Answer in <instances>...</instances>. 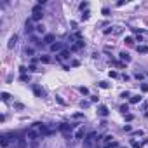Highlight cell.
<instances>
[{
  "mask_svg": "<svg viewBox=\"0 0 148 148\" xmlns=\"http://www.w3.org/2000/svg\"><path fill=\"white\" fill-rule=\"evenodd\" d=\"M42 18H44L42 5H35V7H33V14H32V21H40Z\"/></svg>",
  "mask_w": 148,
  "mask_h": 148,
  "instance_id": "cell-1",
  "label": "cell"
},
{
  "mask_svg": "<svg viewBox=\"0 0 148 148\" xmlns=\"http://www.w3.org/2000/svg\"><path fill=\"white\" fill-rule=\"evenodd\" d=\"M39 136H40V132H39V129H37L35 125L32 129H28V132H26V138L32 139V141H33V139H39Z\"/></svg>",
  "mask_w": 148,
  "mask_h": 148,
  "instance_id": "cell-2",
  "label": "cell"
},
{
  "mask_svg": "<svg viewBox=\"0 0 148 148\" xmlns=\"http://www.w3.org/2000/svg\"><path fill=\"white\" fill-rule=\"evenodd\" d=\"M59 131L64 132V136H68V132L73 131V125H70V124H59Z\"/></svg>",
  "mask_w": 148,
  "mask_h": 148,
  "instance_id": "cell-3",
  "label": "cell"
},
{
  "mask_svg": "<svg viewBox=\"0 0 148 148\" xmlns=\"http://www.w3.org/2000/svg\"><path fill=\"white\" fill-rule=\"evenodd\" d=\"M96 138V132H91V134H89L87 138H85V141H84V145H85V148H91L92 145H94V141L92 139Z\"/></svg>",
  "mask_w": 148,
  "mask_h": 148,
  "instance_id": "cell-4",
  "label": "cell"
},
{
  "mask_svg": "<svg viewBox=\"0 0 148 148\" xmlns=\"http://www.w3.org/2000/svg\"><path fill=\"white\" fill-rule=\"evenodd\" d=\"M51 51H52V52H58V51H63V44H61V42H54L52 45H51Z\"/></svg>",
  "mask_w": 148,
  "mask_h": 148,
  "instance_id": "cell-5",
  "label": "cell"
},
{
  "mask_svg": "<svg viewBox=\"0 0 148 148\" xmlns=\"http://www.w3.org/2000/svg\"><path fill=\"white\" fill-rule=\"evenodd\" d=\"M98 113H99L101 117H106V115H108V108H106L105 105H101V106H98Z\"/></svg>",
  "mask_w": 148,
  "mask_h": 148,
  "instance_id": "cell-6",
  "label": "cell"
},
{
  "mask_svg": "<svg viewBox=\"0 0 148 148\" xmlns=\"http://www.w3.org/2000/svg\"><path fill=\"white\" fill-rule=\"evenodd\" d=\"M16 148H26V139H23V138H19L18 141H16V145H14Z\"/></svg>",
  "mask_w": 148,
  "mask_h": 148,
  "instance_id": "cell-7",
  "label": "cell"
},
{
  "mask_svg": "<svg viewBox=\"0 0 148 148\" xmlns=\"http://www.w3.org/2000/svg\"><path fill=\"white\" fill-rule=\"evenodd\" d=\"M44 44L52 45V44H54V35H45V37H44Z\"/></svg>",
  "mask_w": 148,
  "mask_h": 148,
  "instance_id": "cell-8",
  "label": "cell"
},
{
  "mask_svg": "<svg viewBox=\"0 0 148 148\" xmlns=\"http://www.w3.org/2000/svg\"><path fill=\"white\" fill-rule=\"evenodd\" d=\"M0 143H2V146H9V136L7 134H2V138H0Z\"/></svg>",
  "mask_w": 148,
  "mask_h": 148,
  "instance_id": "cell-9",
  "label": "cell"
},
{
  "mask_svg": "<svg viewBox=\"0 0 148 148\" xmlns=\"http://www.w3.org/2000/svg\"><path fill=\"white\" fill-rule=\"evenodd\" d=\"M33 92H35V96H39V98H42V96H44L42 87H39V85H33Z\"/></svg>",
  "mask_w": 148,
  "mask_h": 148,
  "instance_id": "cell-10",
  "label": "cell"
},
{
  "mask_svg": "<svg viewBox=\"0 0 148 148\" xmlns=\"http://www.w3.org/2000/svg\"><path fill=\"white\" fill-rule=\"evenodd\" d=\"M120 59H122L124 63H129V61H131V56H129L127 52H120Z\"/></svg>",
  "mask_w": 148,
  "mask_h": 148,
  "instance_id": "cell-11",
  "label": "cell"
},
{
  "mask_svg": "<svg viewBox=\"0 0 148 148\" xmlns=\"http://www.w3.org/2000/svg\"><path fill=\"white\" fill-rule=\"evenodd\" d=\"M25 26H26V28H25V30H26V33H32V32H33V26H32V19H28Z\"/></svg>",
  "mask_w": 148,
  "mask_h": 148,
  "instance_id": "cell-12",
  "label": "cell"
},
{
  "mask_svg": "<svg viewBox=\"0 0 148 148\" xmlns=\"http://www.w3.org/2000/svg\"><path fill=\"white\" fill-rule=\"evenodd\" d=\"M84 45H85V44H84V40H77V44H75V45L71 47V51H77V49H80V47H84Z\"/></svg>",
  "mask_w": 148,
  "mask_h": 148,
  "instance_id": "cell-13",
  "label": "cell"
},
{
  "mask_svg": "<svg viewBox=\"0 0 148 148\" xmlns=\"http://www.w3.org/2000/svg\"><path fill=\"white\" fill-rule=\"evenodd\" d=\"M16 42H18V37H16V35L11 37V40H9V49H12L14 45H16Z\"/></svg>",
  "mask_w": 148,
  "mask_h": 148,
  "instance_id": "cell-14",
  "label": "cell"
},
{
  "mask_svg": "<svg viewBox=\"0 0 148 148\" xmlns=\"http://www.w3.org/2000/svg\"><path fill=\"white\" fill-rule=\"evenodd\" d=\"M146 143H148V139H143L141 143H134V145H132V148H143Z\"/></svg>",
  "mask_w": 148,
  "mask_h": 148,
  "instance_id": "cell-15",
  "label": "cell"
},
{
  "mask_svg": "<svg viewBox=\"0 0 148 148\" xmlns=\"http://www.w3.org/2000/svg\"><path fill=\"white\" fill-rule=\"evenodd\" d=\"M61 59H70V51H61Z\"/></svg>",
  "mask_w": 148,
  "mask_h": 148,
  "instance_id": "cell-16",
  "label": "cell"
},
{
  "mask_svg": "<svg viewBox=\"0 0 148 148\" xmlns=\"http://www.w3.org/2000/svg\"><path fill=\"white\" fill-rule=\"evenodd\" d=\"M33 52H35V51H33L32 47H26V49H25V54H26V56H33Z\"/></svg>",
  "mask_w": 148,
  "mask_h": 148,
  "instance_id": "cell-17",
  "label": "cell"
},
{
  "mask_svg": "<svg viewBox=\"0 0 148 148\" xmlns=\"http://www.w3.org/2000/svg\"><path fill=\"white\" fill-rule=\"evenodd\" d=\"M82 136H84V129H78V131L75 132V138H77V139H80Z\"/></svg>",
  "mask_w": 148,
  "mask_h": 148,
  "instance_id": "cell-18",
  "label": "cell"
},
{
  "mask_svg": "<svg viewBox=\"0 0 148 148\" xmlns=\"http://www.w3.org/2000/svg\"><path fill=\"white\" fill-rule=\"evenodd\" d=\"M0 98H2V101H9V98H11V96L7 94V92H2V94H0Z\"/></svg>",
  "mask_w": 148,
  "mask_h": 148,
  "instance_id": "cell-19",
  "label": "cell"
},
{
  "mask_svg": "<svg viewBox=\"0 0 148 148\" xmlns=\"http://www.w3.org/2000/svg\"><path fill=\"white\" fill-rule=\"evenodd\" d=\"M141 101V96H132L131 98V103H139Z\"/></svg>",
  "mask_w": 148,
  "mask_h": 148,
  "instance_id": "cell-20",
  "label": "cell"
},
{
  "mask_svg": "<svg viewBox=\"0 0 148 148\" xmlns=\"http://www.w3.org/2000/svg\"><path fill=\"white\" fill-rule=\"evenodd\" d=\"M73 118H75V120H82V118H84V113H73Z\"/></svg>",
  "mask_w": 148,
  "mask_h": 148,
  "instance_id": "cell-21",
  "label": "cell"
},
{
  "mask_svg": "<svg viewBox=\"0 0 148 148\" xmlns=\"http://www.w3.org/2000/svg\"><path fill=\"white\" fill-rule=\"evenodd\" d=\"M40 61L42 63H51V58L49 56H40Z\"/></svg>",
  "mask_w": 148,
  "mask_h": 148,
  "instance_id": "cell-22",
  "label": "cell"
},
{
  "mask_svg": "<svg viewBox=\"0 0 148 148\" xmlns=\"http://www.w3.org/2000/svg\"><path fill=\"white\" fill-rule=\"evenodd\" d=\"M138 52H148V47L146 45H139L138 47Z\"/></svg>",
  "mask_w": 148,
  "mask_h": 148,
  "instance_id": "cell-23",
  "label": "cell"
},
{
  "mask_svg": "<svg viewBox=\"0 0 148 148\" xmlns=\"http://www.w3.org/2000/svg\"><path fill=\"white\" fill-rule=\"evenodd\" d=\"M120 112L125 115V112H129V106H127V105H122V106H120Z\"/></svg>",
  "mask_w": 148,
  "mask_h": 148,
  "instance_id": "cell-24",
  "label": "cell"
},
{
  "mask_svg": "<svg viewBox=\"0 0 148 148\" xmlns=\"http://www.w3.org/2000/svg\"><path fill=\"white\" fill-rule=\"evenodd\" d=\"M35 30H37V32H39V33H44V32H45V28H44L42 25H39V26H37Z\"/></svg>",
  "mask_w": 148,
  "mask_h": 148,
  "instance_id": "cell-25",
  "label": "cell"
},
{
  "mask_svg": "<svg viewBox=\"0 0 148 148\" xmlns=\"http://www.w3.org/2000/svg\"><path fill=\"white\" fill-rule=\"evenodd\" d=\"M78 91H80V92H82V94H89V89H87V87H80V89H78Z\"/></svg>",
  "mask_w": 148,
  "mask_h": 148,
  "instance_id": "cell-26",
  "label": "cell"
},
{
  "mask_svg": "<svg viewBox=\"0 0 148 148\" xmlns=\"http://www.w3.org/2000/svg\"><path fill=\"white\" fill-rule=\"evenodd\" d=\"M99 87H101V89H108L110 85H108L106 82H99Z\"/></svg>",
  "mask_w": 148,
  "mask_h": 148,
  "instance_id": "cell-27",
  "label": "cell"
},
{
  "mask_svg": "<svg viewBox=\"0 0 148 148\" xmlns=\"http://www.w3.org/2000/svg\"><path fill=\"white\" fill-rule=\"evenodd\" d=\"M134 78H138V80H143V73H134Z\"/></svg>",
  "mask_w": 148,
  "mask_h": 148,
  "instance_id": "cell-28",
  "label": "cell"
},
{
  "mask_svg": "<svg viewBox=\"0 0 148 148\" xmlns=\"http://www.w3.org/2000/svg\"><path fill=\"white\" fill-rule=\"evenodd\" d=\"M132 118H134V117H132L131 113H125V120H127V122H131V120H132Z\"/></svg>",
  "mask_w": 148,
  "mask_h": 148,
  "instance_id": "cell-29",
  "label": "cell"
},
{
  "mask_svg": "<svg viewBox=\"0 0 148 148\" xmlns=\"http://www.w3.org/2000/svg\"><path fill=\"white\" fill-rule=\"evenodd\" d=\"M80 106H82V108H87V106H89V101H80Z\"/></svg>",
  "mask_w": 148,
  "mask_h": 148,
  "instance_id": "cell-30",
  "label": "cell"
},
{
  "mask_svg": "<svg viewBox=\"0 0 148 148\" xmlns=\"http://www.w3.org/2000/svg\"><path fill=\"white\" fill-rule=\"evenodd\" d=\"M87 7H89V4H87V2H82V4H80V9H82V11H84V9H87Z\"/></svg>",
  "mask_w": 148,
  "mask_h": 148,
  "instance_id": "cell-31",
  "label": "cell"
},
{
  "mask_svg": "<svg viewBox=\"0 0 148 148\" xmlns=\"http://www.w3.org/2000/svg\"><path fill=\"white\" fill-rule=\"evenodd\" d=\"M37 146H39V139H33V141H32V148H37Z\"/></svg>",
  "mask_w": 148,
  "mask_h": 148,
  "instance_id": "cell-32",
  "label": "cell"
},
{
  "mask_svg": "<svg viewBox=\"0 0 148 148\" xmlns=\"http://www.w3.org/2000/svg\"><path fill=\"white\" fill-rule=\"evenodd\" d=\"M82 19H84V21H85V19H89V11H85V12L82 14Z\"/></svg>",
  "mask_w": 148,
  "mask_h": 148,
  "instance_id": "cell-33",
  "label": "cell"
},
{
  "mask_svg": "<svg viewBox=\"0 0 148 148\" xmlns=\"http://www.w3.org/2000/svg\"><path fill=\"white\" fill-rule=\"evenodd\" d=\"M14 106H16V108H18V110H23V108H25V106H23V105H21V103H14Z\"/></svg>",
  "mask_w": 148,
  "mask_h": 148,
  "instance_id": "cell-34",
  "label": "cell"
},
{
  "mask_svg": "<svg viewBox=\"0 0 148 148\" xmlns=\"http://www.w3.org/2000/svg\"><path fill=\"white\" fill-rule=\"evenodd\" d=\"M141 91H143V92L148 91V84H143V85H141Z\"/></svg>",
  "mask_w": 148,
  "mask_h": 148,
  "instance_id": "cell-35",
  "label": "cell"
},
{
  "mask_svg": "<svg viewBox=\"0 0 148 148\" xmlns=\"http://www.w3.org/2000/svg\"><path fill=\"white\" fill-rule=\"evenodd\" d=\"M125 42H127V44H132L134 40H132V37H125Z\"/></svg>",
  "mask_w": 148,
  "mask_h": 148,
  "instance_id": "cell-36",
  "label": "cell"
},
{
  "mask_svg": "<svg viewBox=\"0 0 148 148\" xmlns=\"http://www.w3.org/2000/svg\"><path fill=\"white\" fill-rule=\"evenodd\" d=\"M131 129H132L131 125H124V131H125V132H131Z\"/></svg>",
  "mask_w": 148,
  "mask_h": 148,
  "instance_id": "cell-37",
  "label": "cell"
},
{
  "mask_svg": "<svg viewBox=\"0 0 148 148\" xmlns=\"http://www.w3.org/2000/svg\"><path fill=\"white\" fill-rule=\"evenodd\" d=\"M110 77H112V78H117L118 75H117V71H110Z\"/></svg>",
  "mask_w": 148,
  "mask_h": 148,
  "instance_id": "cell-38",
  "label": "cell"
},
{
  "mask_svg": "<svg viewBox=\"0 0 148 148\" xmlns=\"http://www.w3.org/2000/svg\"><path fill=\"white\" fill-rule=\"evenodd\" d=\"M103 14H105V16H110V9H106V7H105V9H103Z\"/></svg>",
  "mask_w": 148,
  "mask_h": 148,
  "instance_id": "cell-39",
  "label": "cell"
},
{
  "mask_svg": "<svg viewBox=\"0 0 148 148\" xmlns=\"http://www.w3.org/2000/svg\"><path fill=\"white\" fill-rule=\"evenodd\" d=\"M21 80H23V82H28V80H30V77H26V75H21Z\"/></svg>",
  "mask_w": 148,
  "mask_h": 148,
  "instance_id": "cell-40",
  "label": "cell"
}]
</instances>
